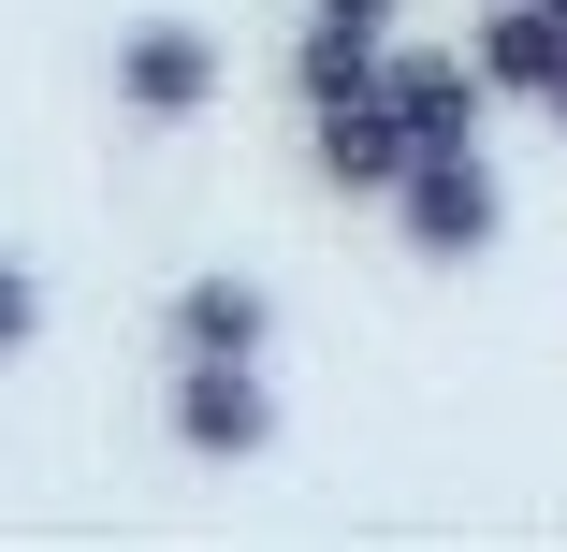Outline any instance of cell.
<instances>
[{
    "mask_svg": "<svg viewBox=\"0 0 567 552\" xmlns=\"http://www.w3.org/2000/svg\"><path fill=\"white\" fill-rule=\"evenodd\" d=\"M161 436H175L189 466H262V451H277V378H262V350H175Z\"/></svg>",
    "mask_w": 567,
    "mask_h": 552,
    "instance_id": "1",
    "label": "cell"
},
{
    "mask_svg": "<svg viewBox=\"0 0 567 552\" xmlns=\"http://www.w3.org/2000/svg\"><path fill=\"white\" fill-rule=\"evenodd\" d=\"M234 102V44H218L204 15H132L117 30V117L132 132H189Z\"/></svg>",
    "mask_w": 567,
    "mask_h": 552,
    "instance_id": "2",
    "label": "cell"
},
{
    "mask_svg": "<svg viewBox=\"0 0 567 552\" xmlns=\"http://www.w3.org/2000/svg\"><path fill=\"white\" fill-rule=\"evenodd\" d=\"M393 233H408V262H481V248L509 233L495 160H481V146H422L408 189H393Z\"/></svg>",
    "mask_w": 567,
    "mask_h": 552,
    "instance_id": "3",
    "label": "cell"
},
{
    "mask_svg": "<svg viewBox=\"0 0 567 552\" xmlns=\"http://www.w3.org/2000/svg\"><path fill=\"white\" fill-rule=\"evenodd\" d=\"M408 160H422V146H408V117H393V87H379V102H320V117H306V175L350 189V204H393Z\"/></svg>",
    "mask_w": 567,
    "mask_h": 552,
    "instance_id": "4",
    "label": "cell"
},
{
    "mask_svg": "<svg viewBox=\"0 0 567 552\" xmlns=\"http://www.w3.org/2000/svg\"><path fill=\"white\" fill-rule=\"evenodd\" d=\"M393 117H408V146H481V117H495L481 44H393Z\"/></svg>",
    "mask_w": 567,
    "mask_h": 552,
    "instance_id": "5",
    "label": "cell"
},
{
    "mask_svg": "<svg viewBox=\"0 0 567 552\" xmlns=\"http://www.w3.org/2000/svg\"><path fill=\"white\" fill-rule=\"evenodd\" d=\"M161 350H277V291H262L248 262H204V277H175V305H161Z\"/></svg>",
    "mask_w": 567,
    "mask_h": 552,
    "instance_id": "6",
    "label": "cell"
},
{
    "mask_svg": "<svg viewBox=\"0 0 567 552\" xmlns=\"http://www.w3.org/2000/svg\"><path fill=\"white\" fill-rule=\"evenodd\" d=\"M466 44H481L495 102H553V87H567V15H553V0H495Z\"/></svg>",
    "mask_w": 567,
    "mask_h": 552,
    "instance_id": "7",
    "label": "cell"
},
{
    "mask_svg": "<svg viewBox=\"0 0 567 552\" xmlns=\"http://www.w3.org/2000/svg\"><path fill=\"white\" fill-rule=\"evenodd\" d=\"M30 350H44V277L0 248V364H30Z\"/></svg>",
    "mask_w": 567,
    "mask_h": 552,
    "instance_id": "8",
    "label": "cell"
},
{
    "mask_svg": "<svg viewBox=\"0 0 567 552\" xmlns=\"http://www.w3.org/2000/svg\"><path fill=\"white\" fill-rule=\"evenodd\" d=\"M306 15H350V30H393V0H306Z\"/></svg>",
    "mask_w": 567,
    "mask_h": 552,
    "instance_id": "9",
    "label": "cell"
},
{
    "mask_svg": "<svg viewBox=\"0 0 567 552\" xmlns=\"http://www.w3.org/2000/svg\"><path fill=\"white\" fill-rule=\"evenodd\" d=\"M538 117H553V132H567V87H553V102H538Z\"/></svg>",
    "mask_w": 567,
    "mask_h": 552,
    "instance_id": "10",
    "label": "cell"
}]
</instances>
